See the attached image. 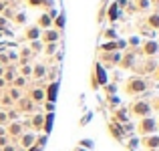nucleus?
Here are the masks:
<instances>
[{
    "label": "nucleus",
    "mask_w": 159,
    "mask_h": 151,
    "mask_svg": "<svg viewBox=\"0 0 159 151\" xmlns=\"http://www.w3.org/2000/svg\"><path fill=\"white\" fill-rule=\"evenodd\" d=\"M6 151H14V149H10V147H8V149H6Z\"/></svg>",
    "instance_id": "1"
}]
</instances>
